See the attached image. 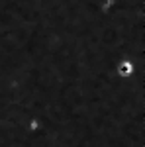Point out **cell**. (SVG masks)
<instances>
[{
	"instance_id": "cell-1",
	"label": "cell",
	"mask_w": 145,
	"mask_h": 147,
	"mask_svg": "<svg viewBox=\"0 0 145 147\" xmlns=\"http://www.w3.org/2000/svg\"><path fill=\"white\" fill-rule=\"evenodd\" d=\"M120 75H122V77L132 75V63H122V65H120Z\"/></svg>"
}]
</instances>
